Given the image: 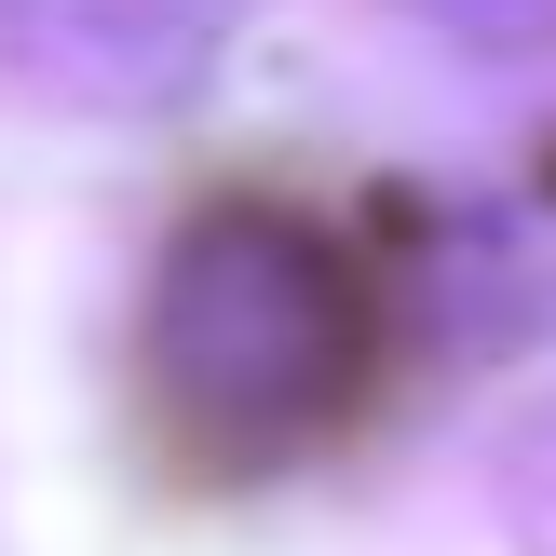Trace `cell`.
<instances>
[{
  "label": "cell",
  "mask_w": 556,
  "mask_h": 556,
  "mask_svg": "<svg viewBox=\"0 0 556 556\" xmlns=\"http://www.w3.org/2000/svg\"><path fill=\"white\" fill-rule=\"evenodd\" d=\"M326 313H340L326 244L299 231V217H271V204H231V217H204V231L177 244L163 313H150V353H163V380H177L190 421L231 407L244 434H271V367H258V353H286V380L313 394L326 340H340Z\"/></svg>",
  "instance_id": "obj_1"
},
{
  "label": "cell",
  "mask_w": 556,
  "mask_h": 556,
  "mask_svg": "<svg viewBox=\"0 0 556 556\" xmlns=\"http://www.w3.org/2000/svg\"><path fill=\"white\" fill-rule=\"evenodd\" d=\"M0 14H14V41L41 68L96 81V96H163L217 41V0H0Z\"/></svg>",
  "instance_id": "obj_2"
}]
</instances>
